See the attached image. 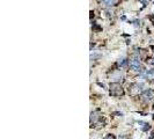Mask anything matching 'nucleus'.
Masks as SVG:
<instances>
[{
    "label": "nucleus",
    "instance_id": "obj_5",
    "mask_svg": "<svg viewBox=\"0 0 154 139\" xmlns=\"http://www.w3.org/2000/svg\"><path fill=\"white\" fill-rule=\"evenodd\" d=\"M141 77H142V78H154V68L146 71V72L144 73Z\"/></svg>",
    "mask_w": 154,
    "mask_h": 139
},
{
    "label": "nucleus",
    "instance_id": "obj_7",
    "mask_svg": "<svg viewBox=\"0 0 154 139\" xmlns=\"http://www.w3.org/2000/svg\"><path fill=\"white\" fill-rule=\"evenodd\" d=\"M126 64H127V60L125 59V58L119 59V61H118V65H119V66H124V65H126Z\"/></svg>",
    "mask_w": 154,
    "mask_h": 139
},
{
    "label": "nucleus",
    "instance_id": "obj_8",
    "mask_svg": "<svg viewBox=\"0 0 154 139\" xmlns=\"http://www.w3.org/2000/svg\"><path fill=\"white\" fill-rule=\"evenodd\" d=\"M106 139H114V138H113L111 136H109V137H107V138H106Z\"/></svg>",
    "mask_w": 154,
    "mask_h": 139
},
{
    "label": "nucleus",
    "instance_id": "obj_6",
    "mask_svg": "<svg viewBox=\"0 0 154 139\" xmlns=\"http://www.w3.org/2000/svg\"><path fill=\"white\" fill-rule=\"evenodd\" d=\"M102 2L104 4V6L110 7V6H114V4L116 2V0H102Z\"/></svg>",
    "mask_w": 154,
    "mask_h": 139
},
{
    "label": "nucleus",
    "instance_id": "obj_1",
    "mask_svg": "<svg viewBox=\"0 0 154 139\" xmlns=\"http://www.w3.org/2000/svg\"><path fill=\"white\" fill-rule=\"evenodd\" d=\"M110 94L113 96H121L124 94V91H123V88L119 84L113 82V84H110Z\"/></svg>",
    "mask_w": 154,
    "mask_h": 139
},
{
    "label": "nucleus",
    "instance_id": "obj_4",
    "mask_svg": "<svg viewBox=\"0 0 154 139\" xmlns=\"http://www.w3.org/2000/svg\"><path fill=\"white\" fill-rule=\"evenodd\" d=\"M100 119V116H99V113H96V111H94V113L90 114V122H92V124H95L97 121Z\"/></svg>",
    "mask_w": 154,
    "mask_h": 139
},
{
    "label": "nucleus",
    "instance_id": "obj_2",
    "mask_svg": "<svg viewBox=\"0 0 154 139\" xmlns=\"http://www.w3.org/2000/svg\"><path fill=\"white\" fill-rule=\"evenodd\" d=\"M129 66H130V68H131L133 72H141L140 61H139V58H138L137 56H134L133 58L130 60V63H129Z\"/></svg>",
    "mask_w": 154,
    "mask_h": 139
},
{
    "label": "nucleus",
    "instance_id": "obj_3",
    "mask_svg": "<svg viewBox=\"0 0 154 139\" xmlns=\"http://www.w3.org/2000/svg\"><path fill=\"white\" fill-rule=\"evenodd\" d=\"M142 97L145 100H152L154 97V92L151 89H147V91H145L142 93Z\"/></svg>",
    "mask_w": 154,
    "mask_h": 139
}]
</instances>
